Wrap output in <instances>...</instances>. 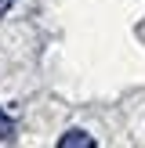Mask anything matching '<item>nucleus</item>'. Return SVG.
I'll use <instances>...</instances> for the list:
<instances>
[{
    "label": "nucleus",
    "mask_w": 145,
    "mask_h": 148,
    "mask_svg": "<svg viewBox=\"0 0 145 148\" xmlns=\"http://www.w3.org/2000/svg\"><path fill=\"white\" fill-rule=\"evenodd\" d=\"M58 145H62V148H72V145H76V148H91L94 141H91V137L84 134V130H69V134H65V137H62Z\"/></svg>",
    "instance_id": "obj_1"
},
{
    "label": "nucleus",
    "mask_w": 145,
    "mask_h": 148,
    "mask_svg": "<svg viewBox=\"0 0 145 148\" xmlns=\"http://www.w3.org/2000/svg\"><path fill=\"white\" fill-rule=\"evenodd\" d=\"M14 137V123H11V116L0 108V141H11Z\"/></svg>",
    "instance_id": "obj_2"
},
{
    "label": "nucleus",
    "mask_w": 145,
    "mask_h": 148,
    "mask_svg": "<svg viewBox=\"0 0 145 148\" xmlns=\"http://www.w3.org/2000/svg\"><path fill=\"white\" fill-rule=\"evenodd\" d=\"M11 4H14V0H0V14H4V11H11Z\"/></svg>",
    "instance_id": "obj_3"
}]
</instances>
